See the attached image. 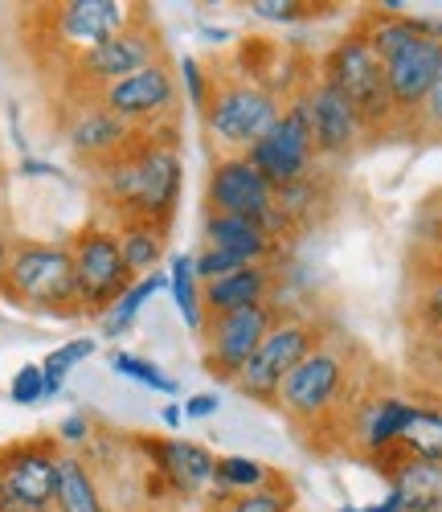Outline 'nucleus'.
I'll return each instance as SVG.
<instances>
[{"label": "nucleus", "instance_id": "1", "mask_svg": "<svg viewBox=\"0 0 442 512\" xmlns=\"http://www.w3.org/2000/svg\"><path fill=\"white\" fill-rule=\"evenodd\" d=\"M185 160L172 140L152 132H136L115 160L95 168V193L107 209V222H152L172 226L176 205H181Z\"/></svg>", "mask_w": 442, "mask_h": 512}, {"label": "nucleus", "instance_id": "2", "mask_svg": "<svg viewBox=\"0 0 442 512\" xmlns=\"http://www.w3.org/2000/svg\"><path fill=\"white\" fill-rule=\"evenodd\" d=\"M361 398H365V390L357 386V369H352L348 345H340V340H320V345L291 369L275 406L303 435H324L328 426L348 435L352 410L361 406Z\"/></svg>", "mask_w": 442, "mask_h": 512}, {"label": "nucleus", "instance_id": "3", "mask_svg": "<svg viewBox=\"0 0 442 512\" xmlns=\"http://www.w3.org/2000/svg\"><path fill=\"white\" fill-rule=\"evenodd\" d=\"M0 295L25 312L58 316V320L82 316L70 246L46 242V238H17L13 254H9L5 283H0Z\"/></svg>", "mask_w": 442, "mask_h": 512}, {"label": "nucleus", "instance_id": "4", "mask_svg": "<svg viewBox=\"0 0 442 512\" xmlns=\"http://www.w3.org/2000/svg\"><path fill=\"white\" fill-rule=\"evenodd\" d=\"M287 99L258 82L254 74H226L217 78L213 74V95L201 111V123L213 140V148H221V156H242L250 144H258L262 136L279 123Z\"/></svg>", "mask_w": 442, "mask_h": 512}, {"label": "nucleus", "instance_id": "5", "mask_svg": "<svg viewBox=\"0 0 442 512\" xmlns=\"http://www.w3.org/2000/svg\"><path fill=\"white\" fill-rule=\"evenodd\" d=\"M324 87H332L340 99H348V107L361 115L369 140L397 132V119L389 107V91H385V70L381 58L369 50V41L361 37V29L352 25L340 41L324 50L320 58V74Z\"/></svg>", "mask_w": 442, "mask_h": 512}, {"label": "nucleus", "instance_id": "6", "mask_svg": "<svg viewBox=\"0 0 442 512\" xmlns=\"http://www.w3.org/2000/svg\"><path fill=\"white\" fill-rule=\"evenodd\" d=\"M160 58H164V41H160L156 25L144 13H136V21H131L127 29H119L107 41H99L95 50L78 54L66 66V74H70L66 78V91L74 99H95L99 91L111 87V82L136 74V70H144V66H152Z\"/></svg>", "mask_w": 442, "mask_h": 512}, {"label": "nucleus", "instance_id": "7", "mask_svg": "<svg viewBox=\"0 0 442 512\" xmlns=\"http://www.w3.org/2000/svg\"><path fill=\"white\" fill-rule=\"evenodd\" d=\"M70 246V259H74V283H78V308L82 316H107L115 308L119 295L136 283V275L127 271L123 254H119V238L115 226L95 218L86 222L82 230H74Z\"/></svg>", "mask_w": 442, "mask_h": 512}, {"label": "nucleus", "instance_id": "8", "mask_svg": "<svg viewBox=\"0 0 442 512\" xmlns=\"http://www.w3.org/2000/svg\"><path fill=\"white\" fill-rule=\"evenodd\" d=\"M320 328L312 320H303V316H279L275 328L262 336V345L254 349V357L246 361V369L238 373L234 381V390L250 402H262V406H275L279 390H283V381L291 377V369L312 353L320 345Z\"/></svg>", "mask_w": 442, "mask_h": 512}, {"label": "nucleus", "instance_id": "9", "mask_svg": "<svg viewBox=\"0 0 442 512\" xmlns=\"http://www.w3.org/2000/svg\"><path fill=\"white\" fill-rule=\"evenodd\" d=\"M205 213H234L262 222L271 238H291V226L275 205V185L258 173L246 156H217L205 181Z\"/></svg>", "mask_w": 442, "mask_h": 512}, {"label": "nucleus", "instance_id": "10", "mask_svg": "<svg viewBox=\"0 0 442 512\" xmlns=\"http://www.w3.org/2000/svg\"><path fill=\"white\" fill-rule=\"evenodd\" d=\"M176 95H181V82H176V70L168 58L127 74L119 82H111L107 91H99L95 99L123 119L131 132H156V127L176 119Z\"/></svg>", "mask_w": 442, "mask_h": 512}, {"label": "nucleus", "instance_id": "11", "mask_svg": "<svg viewBox=\"0 0 442 512\" xmlns=\"http://www.w3.org/2000/svg\"><path fill=\"white\" fill-rule=\"evenodd\" d=\"M279 316H283L279 304H254V308L226 312V316H205V328H201L205 373L234 386L238 373L246 369V361L254 357V349L262 345V336L275 328Z\"/></svg>", "mask_w": 442, "mask_h": 512}, {"label": "nucleus", "instance_id": "12", "mask_svg": "<svg viewBox=\"0 0 442 512\" xmlns=\"http://www.w3.org/2000/svg\"><path fill=\"white\" fill-rule=\"evenodd\" d=\"M262 177H267L275 189H287L303 177L316 173V140H312V127H307V107L303 99H287L279 123L271 127L258 144H250L242 152Z\"/></svg>", "mask_w": 442, "mask_h": 512}, {"label": "nucleus", "instance_id": "13", "mask_svg": "<svg viewBox=\"0 0 442 512\" xmlns=\"http://www.w3.org/2000/svg\"><path fill=\"white\" fill-rule=\"evenodd\" d=\"M58 463L62 447L50 435L37 439H17L0 447V480L21 512H50L54 508V488H58Z\"/></svg>", "mask_w": 442, "mask_h": 512}, {"label": "nucleus", "instance_id": "14", "mask_svg": "<svg viewBox=\"0 0 442 512\" xmlns=\"http://www.w3.org/2000/svg\"><path fill=\"white\" fill-rule=\"evenodd\" d=\"M442 62V41L418 33L414 41H406L402 50H393L389 58H381L385 70V91H389V107L397 119V132H414L422 103L434 87V74Z\"/></svg>", "mask_w": 442, "mask_h": 512}, {"label": "nucleus", "instance_id": "15", "mask_svg": "<svg viewBox=\"0 0 442 512\" xmlns=\"http://www.w3.org/2000/svg\"><path fill=\"white\" fill-rule=\"evenodd\" d=\"M131 21H136V9L119 5V0H66V5H54L46 13L50 41H54V50L66 58V66L78 54L95 50L99 41L127 29Z\"/></svg>", "mask_w": 442, "mask_h": 512}, {"label": "nucleus", "instance_id": "16", "mask_svg": "<svg viewBox=\"0 0 442 512\" xmlns=\"http://www.w3.org/2000/svg\"><path fill=\"white\" fill-rule=\"evenodd\" d=\"M140 451L152 463V496H176V500H193L213 488V467L217 455L193 439H140Z\"/></svg>", "mask_w": 442, "mask_h": 512}, {"label": "nucleus", "instance_id": "17", "mask_svg": "<svg viewBox=\"0 0 442 512\" xmlns=\"http://www.w3.org/2000/svg\"><path fill=\"white\" fill-rule=\"evenodd\" d=\"M414 414V402L402 394H365L361 406L352 410L348 422V443L357 455H365L377 472L397 459V443H402V431Z\"/></svg>", "mask_w": 442, "mask_h": 512}, {"label": "nucleus", "instance_id": "18", "mask_svg": "<svg viewBox=\"0 0 442 512\" xmlns=\"http://www.w3.org/2000/svg\"><path fill=\"white\" fill-rule=\"evenodd\" d=\"M303 107H307V127H312L316 140V160H344L361 148V140H369L361 115L348 107V99H340L324 82H307L303 87Z\"/></svg>", "mask_w": 442, "mask_h": 512}, {"label": "nucleus", "instance_id": "19", "mask_svg": "<svg viewBox=\"0 0 442 512\" xmlns=\"http://www.w3.org/2000/svg\"><path fill=\"white\" fill-rule=\"evenodd\" d=\"M62 136H66L70 152L91 168H103L107 160H115L136 140V132H131L123 119H115L99 99H74V107L62 123Z\"/></svg>", "mask_w": 442, "mask_h": 512}, {"label": "nucleus", "instance_id": "20", "mask_svg": "<svg viewBox=\"0 0 442 512\" xmlns=\"http://www.w3.org/2000/svg\"><path fill=\"white\" fill-rule=\"evenodd\" d=\"M275 283H279L275 263H250L234 275H221V279L201 287L205 316H226V312H242L254 304H271Z\"/></svg>", "mask_w": 442, "mask_h": 512}, {"label": "nucleus", "instance_id": "21", "mask_svg": "<svg viewBox=\"0 0 442 512\" xmlns=\"http://www.w3.org/2000/svg\"><path fill=\"white\" fill-rule=\"evenodd\" d=\"M205 246H217L242 263H275L283 242L267 234L262 222L234 218V213H205Z\"/></svg>", "mask_w": 442, "mask_h": 512}, {"label": "nucleus", "instance_id": "22", "mask_svg": "<svg viewBox=\"0 0 442 512\" xmlns=\"http://www.w3.org/2000/svg\"><path fill=\"white\" fill-rule=\"evenodd\" d=\"M54 512H107L103 492L91 476V463L74 451H62L58 463V488H54Z\"/></svg>", "mask_w": 442, "mask_h": 512}, {"label": "nucleus", "instance_id": "23", "mask_svg": "<svg viewBox=\"0 0 442 512\" xmlns=\"http://www.w3.org/2000/svg\"><path fill=\"white\" fill-rule=\"evenodd\" d=\"M115 238H119V254L127 271L136 279L152 275L168 254V230L152 222H115Z\"/></svg>", "mask_w": 442, "mask_h": 512}, {"label": "nucleus", "instance_id": "24", "mask_svg": "<svg viewBox=\"0 0 442 512\" xmlns=\"http://www.w3.org/2000/svg\"><path fill=\"white\" fill-rule=\"evenodd\" d=\"M295 508H299V496H295L287 476H275L267 488H258V492L209 488V496H205V512H295Z\"/></svg>", "mask_w": 442, "mask_h": 512}, {"label": "nucleus", "instance_id": "25", "mask_svg": "<svg viewBox=\"0 0 442 512\" xmlns=\"http://www.w3.org/2000/svg\"><path fill=\"white\" fill-rule=\"evenodd\" d=\"M168 291H172V304L181 312L185 328L201 336L205 328V304H201V279H197V267H193V254H172L168 259Z\"/></svg>", "mask_w": 442, "mask_h": 512}, {"label": "nucleus", "instance_id": "26", "mask_svg": "<svg viewBox=\"0 0 442 512\" xmlns=\"http://www.w3.org/2000/svg\"><path fill=\"white\" fill-rule=\"evenodd\" d=\"M397 451L410 459H426V463H442V406H422L414 402V414L402 431Z\"/></svg>", "mask_w": 442, "mask_h": 512}, {"label": "nucleus", "instance_id": "27", "mask_svg": "<svg viewBox=\"0 0 442 512\" xmlns=\"http://www.w3.org/2000/svg\"><path fill=\"white\" fill-rule=\"evenodd\" d=\"M160 287H168V271H152V275H144V279L131 283V287L119 295V300H115V308L99 320V324H103V336H107V340H119L131 324H136V316L144 312V304L152 300Z\"/></svg>", "mask_w": 442, "mask_h": 512}, {"label": "nucleus", "instance_id": "28", "mask_svg": "<svg viewBox=\"0 0 442 512\" xmlns=\"http://www.w3.org/2000/svg\"><path fill=\"white\" fill-rule=\"evenodd\" d=\"M279 472L267 467L262 459H250V455H217V467H213V488L221 492H258L267 488Z\"/></svg>", "mask_w": 442, "mask_h": 512}, {"label": "nucleus", "instance_id": "29", "mask_svg": "<svg viewBox=\"0 0 442 512\" xmlns=\"http://www.w3.org/2000/svg\"><path fill=\"white\" fill-rule=\"evenodd\" d=\"M410 320H414L418 336H438L442 332V271H414Z\"/></svg>", "mask_w": 442, "mask_h": 512}, {"label": "nucleus", "instance_id": "30", "mask_svg": "<svg viewBox=\"0 0 442 512\" xmlns=\"http://www.w3.org/2000/svg\"><path fill=\"white\" fill-rule=\"evenodd\" d=\"M95 349H99V345H95V336H74V340L58 345L46 361H41V377H46V402L62 394L70 369H74V365H82L86 357H95Z\"/></svg>", "mask_w": 442, "mask_h": 512}, {"label": "nucleus", "instance_id": "31", "mask_svg": "<svg viewBox=\"0 0 442 512\" xmlns=\"http://www.w3.org/2000/svg\"><path fill=\"white\" fill-rule=\"evenodd\" d=\"M111 369L119 373V377H127V381H140V386H148V390H156V394H168V398H176V377H168L156 361H148V357H136V353H123V349H115L111 353Z\"/></svg>", "mask_w": 442, "mask_h": 512}, {"label": "nucleus", "instance_id": "32", "mask_svg": "<svg viewBox=\"0 0 442 512\" xmlns=\"http://www.w3.org/2000/svg\"><path fill=\"white\" fill-rule=\"evenodd\" d=\"M414 271H442V197L426 205L422 230H418V254Z\"/></svg>", "mask_w": 442, "mask_h": 512}, {"label": "nucleus", "instance_id": "33", "mask_svg": "<svg viewBox=\"0 0 442 512\" xmlns=\"http://www.w3.org/2000/svg\"><path fill=\"white\" fill-rule=\"evenodd\" d=\"M250 13H254V17H262V21L291 25V21H312V17H324V5H307V0H250Z\"/></svg>", "mask_w": 442, "mask_h": 512}, {"label": "nucleus", "instance_id": "34", "mask_svg": "<svg viewBox=\"0 0 442 512\" xmlns=\"http://www.w3.org/2000/svg\"><path fill=\"white\" fill-rule=\"evenodd\" d=\"M176 82H185V95H189L193 111H205V103L213 95V74L197 58H181V66H176Z\"/></svg>", "mask_w": 442, "mask_h": 512}, {"label": "nucleus", "instance_id": "35", "mask_svg": "<svg viewBox=\"0 0 442 512\" xmlns=\"http://www.w3.org/2000/svg\"><path fill=\"white\" fill-rule=\"evenodd\" d=\"M193 267H197V279H201V287H205V283H213V279H221V275H234V271H242V267H250V263L234 259V254L217 250V246H205L201 254H193Z\"/></svg>", "mask_w": 442, "mask_h": 512}, {"label": "nucleus", "instance_id": "36", "mask_svg": "<svg viewBox=\"0 0 442 512\" xmlns=\"http://www.w3.org/2000/svg\"><path fill=\"white\" fill-rule=\"evenodd\" d=\"M9 398L17 406H37L46 402V377H41V365H21L9 381Z\"/></svg>", "mask_w": 442, "mask_h": 512}, {"label": "nucleus", "instance_id": "37", "mask_svg": "<svg viewBox=\"0 0 442 512\" xmlns=\"http://www.w3.org/2000/svg\"><path fill=\"white\" fill-rule=\"evenodd\" d=\"M414 136H426V140H442V62H438V74H434V87L422 103V115H418V127Z\"/></svg>", "mask_w": 442, "mask_h": 512}, {"label": "nucleus", "instance_id": "38", "mask_svg": "<svg viewBox=\"0 0 442 512\" xmlns=\"http://www.w3.org/2000/svg\"><path fill=\"white\" fill-rule=\"evenodd\" d=\"M58 447H86L91 443V422H86V414H66L58 422Z\"/></svg>", "mask_w": 442, "mask_h": 512}, {"label": "nucleus", "instance_id": "39", "mask_svg": "<svg viewBox=\"0 0 442 512\" xmlns=\"http://www.w3.org/2000/svg\"><path fill=\"white\" fill-rule=\"evenodd\" d=\"M221 410V398L217 394H193L185 402V418H213Z\"/></svg>", "mask_w": 442, "mask_h": 512}, {"label": "nucleus", "instance_id": "40", "mask_svg": "<svg viewBox=\"0 0 442 512\" xmlns=\"http://www.w3.org/2000/svg\"><path fill=\"white\" fill-rule=\"evenodd\" d=\"M422 357H426L430 369L442 373V332L438 336H422Z\"/></svg>", "mask_w": 442, "mask_h": 512}, {"label": "nucleus", "instance_id": "41", "mask_svg": "<svg viewBox=\"0 0 442 512\" xmlns=\"http://www.w3.org/2000/svg\"><path fill=\"white\" fill-rule=\"evenodd\" d=\"M21 173H25V177H54L58 168H54V164H46V160H33V156H25V160H21Z\"/></svg>", "mask_w": 442, "mask_h": 512}, {"label": "nucleus", "instance_id": "42", "mask_svg": "<svg viewBox=\"0 0 442 512\" xmlns=\"http://www.w3.org/2000/svg\"><path fill=\"white\" fill-rule=\"evenodd\" d=\"M13 230H0V283H5V271H9V254H13Z\"/></svg>", "mask_w": 442, "mask_h": 512}, {"label": "nucleus", "instance_id": "43", "mask_svg": "<svg viewBox=\"0 0 442 512\" xmlns=\"http://www.w3.org/2000/svg\"><path fill=\"white\" fill-rule=\"evenodd\" d=\"M160 418H164V426H172V431H176V426H181V418H185V406H181V402H168V406L160 410Z\"/></svg>", "mask_w": 442, "mask_h": 512}, {"label": "nucleus", "instance_id": "44", "mask_svg": "<svg viewBox=\"0 0 442 512\" xmlns=\"http://www.w3.org/2000/svg\"><path fill=\"white\" fill-rule=\"evenodd\" d=\"M201 33H205V37H209V41H213V46H221V41H226V37H230V33H226V29H209V25H205V29H201Z\"/></svg>", "mask_w": 442, "mask_h": 512}, {"label": "nucleus", "instance_id": "45", "mask_svg": "<svg viewBox=\"0 0 442 512\" xmlns=\"http://www.w3.org/2000/svg\"><path fill=\"white\" fill-rule=\"evenodd\" d=\"M0 512H13V500H9V492H5V480H0Z\"/></svg>", "mask_w": 442, "mask_h": 512}, {"label": "nucleus", "instance_id": "46", "mask_svg": "<svg viewBox=\"0 0 442 512\" xmlns=\"http://www.w3.org/2000/svg\"><path fill=\"white\" fill-rule=\"evenodd\" d=\"M0 230H9V222H5V197H0Z\"/></svg>", "mask_w": 442, "mask_h": 512}, {"label": "nucleus", "instance_id": "47", "mask_svg": "<svg viewBox=\"0 0 442 512\" xmlns=\"http://www.w3.org/2000/svg\"><path fill=\"white\" fill-rule=\"evenodd\" d=\"M438 394H442V386H438Z\"/></svg>", "mask_w": 442, "mask_h": 512}]
</instances>
